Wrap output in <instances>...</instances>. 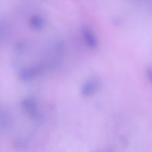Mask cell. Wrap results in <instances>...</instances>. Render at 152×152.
Segmentation results:
<instances>
[{
  "mask_svg": "<svg viewBox=\"0 0 152 152\" xmlns=\"http://www.w3.org/2000/svg\"><path fill=\"white\" fill-rule=\"evenodd\" d=\"M22 106L30 117L37 121H42V115L39 113L37 103L33 99L28 98L24 100L22 102Z\"/></svg>",
  "mask_w": 152,
  "mask_h": 152,
  "instance_id": "obj_1",
  "label": "cell"
},
{
  "mask_svg": "<svg viewBox=\"0 0 152 152\" xmlns=\"http://www.w3.org/2000/svg\"><path fill=\"white\" fill-rule=\"evenodd\" d=\"M30 26L34 30H40L43 27L44 22L42 18L38 16L32 17L30 21Z\"/></svg>",
  "mask_w": 152,
  "mask_h": 152,
  "instance_id": "obj_4",
  "label": "cell"
},
{
  "mask_svg": "<svg viewBox=\"0 0 152 152\" xmlns=\"http://www.w3.org/2000/svg\"><path fill=\"white\" fill-rule=\"evenodd\" d=\"M83 37L84 42L88 48L94 49L97 47L98 43L97 39L92 31L88 28H85L83 30Z\"/></svg>",
  "mask_w": 152,
  "mask_h": 152,
  "instance_id": "obj_3",
  "label": "cell"
},
{
  "mask_svg": "<svg viewBox=\"0 0 152 152\" xmlns=\"http://www.w3.org/2000/svg\"><path fill=\"white\" fill-rule=\"evenodd\" d=\"M99 80L97 78H93L87 81L83 86L81 93L83 96L87 97L94 94L99 87Z\"/></svg>",
  "mask_w": 152,
  "mask_h": 152,
  "instance_id": "obj_2",
  "label": "cell"
}]
</instances>
